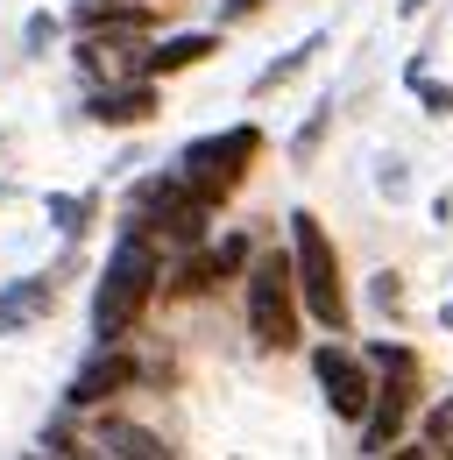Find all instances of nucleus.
I'll use <instances>...</instances> for the list:
<instances>
[{
  "label": "nucleus",
  "instance_id": "obj_1",
  "mask_svg": "<svg viewBox=\"0 0 453 460\" xmlns=\"http://www.w3.org/2000/svg\"><path fill=\"white\" fill-rule=\"evenodd\" d=\"M156 290H164V248L142 227H120V241L107 248V270L93 284V341L100 347L128 341L142 326V312H149Z\"/></svg>",
  "mask_w": 453,
  "mask_h": 460
},
{
  "label": "nucleus",
  "instance_id": "obj_2",
  "mask_svg": "<svg viewBox=\"0 0 453 460\" xmlns=\"http://www.w3.org/2000/svg\"><path fill=\"white\" fill-rule=\"evenodd\" d=\"M290 270H298V297H305V319H319L326 333H347V277H340V248L326 220L312 206L290 213Z\"/></svg>",
  "mask_w": 453,
  "mask_h": 460
},
{
  "label": "nucleus",
  "instance_id": "obj_3",
  "mask_svg": "<svg viewBox=\"0 0 453 460\" xmlns=\"http://www.w3.org/2000/svg\"><path fill=\"white\" fill-rule=\"evenodd\" d=\"M213 213L220 206H206L177 171H149V177H135V191H128V227H142L156 248H199L213 234Z\"/></svg>",
  "mask_w": 453,
  "mask_h": 460
},
{
  "label": "nucleus",
  "instance_id": "obj_4",
  "mask_svg": "<svg viewBox=\"0 0 453 460\" xmlns=\"http://www.w3.org/2000/svg\"><path fill=\"white\" fill-rule=\"evenodd\" d=\"M369 368H376V403H369V418H361V454H390L404 447V425H411V411H418V383H425V368H418V347L404 341H376L369 347Z\"/></svg>",
  "mask_w": 453,
  "mask_h": 460
},
{
  "label": "nucleus",
  "instance_id": "obj_5",
  "mask_svg": "<svg viewBox=\"0 0 453 460\" xmlns=\"http://www.w3.org/2000/svg\"><path fill=\"white\" fill-rule=\"evenodd\" d=\"M255 156H262V128H255V120H234V128H220V135H191V142L177 149L170 171L184 177L206 206H226V199L248 184Z\"/></svg>",
  "mask_w": 453,
  "mask_h": 460
},
{
  "label": "nucleus",
  "instance_id": "obj_6",
  "mask_svg": "<svg viewBox=\"0 0 453 460\" xmlns=\"http://www.w3.org/2000/svg\"><path fill=\"white\" fill-rule=\"evenodd\" d=\"M248 333L270 354H290L305 341V297H298V270H290V248H270L248 262Z\"/></svg>",
  "mask_w": 453,
  "mask_h": 460
},
{
  "label": "nucleus",
  "instance_id": "obj_7",
  "mask_svg": "<svg viewBox=\"0 0 453 460\" xmlns=\"http://www.w3.org/2000/svg\"><path fill=\"white\" fill-rule=\"evenodd\" d=\"M255 262V241L248 234H220V241H199V248H184V262H177V277H170V297H206V290H220L226 277H241Z\"/></svg>",
  "mask_w": 453,
  "mask_h": 460
},
{
  "label": "nucleus",
  "instance_id": "obj_8",
  "mask_svg": "<svg viewBox=\"0 0 453 460\" xmlns=\"http://www.w3.org/2000/svg\"><path fill=\"white\" fill-rule=\"evenodd\" d=\"M312 376H319V390H326V403H333V418H347V425H361L369 418V403H376V376H369V361L361 354H347V347H312Z\"/></svg>",
  "mask_w": 453,
  "mask_h": 460
},
{
  "label": "nucleus",
  "instance_id": "obj_9",
  "mask_svg": "<svg viewBox=\"0 0 453 460\" xmlns=\"http://www.w3.org/2000/svg\"><path fill=\"white\" fill-rule=\"evenodd\" d=\"M85 120H100V128H142V120L164 114V93H156V78H113V85H93L85 93Z\"/></svg>",
  "mask_w": 453,
  "mask_h": 460
},
{
  "label": "nucleus",
  "instance_id": "obj_10",
  "mask_svg": "<svg viewBox=\"0 0 453 460\" xmlns=\"http://www.w3.org/2000/svg\"><path fill=\"white\" fill-rule=\"evenodd\" d=\"M135 376H142V361L113 341V347H93V354L78 361V376H71L64 397H71V411H85V403H107L113 390H135Z\"/></svg>",
  "mask_w": 453,
  "mask_h": 460
},
{
  "label": "nucleus",
  "instance_id": "obj_11",
  "mask_svg": "<svg viewBox=\"0 0 453 460\" xmlns=\"http://www.w3.org/2000/svg\"><path fill=\"white\" fill-rule=\"evenodd\" d=\"M71 29L78 36H149L156 7L149 0H71Z\"/></svg>",
  "mask_w": 453,
  "mask_h": 460
},
{
  "label": "nucleus",
  "instance_id": "obj_12",
  "mask_svg": "<svg viewBox=\"0 0 453 460\" xmlns=\"http://www.w3.org/2000/svg\"><path fill=\"white\" fill-rule=\"evenodd\" d=\"M220 50V29H177L164 43H149V58H142V78H177V71H191V64H206Z\"/></svg>",
  "mask_w": 453,
  "mask_h": 460
},
{
  "label": "nucleus",
  "instance_id": "obj_13",
  "mask_svg": "<svg viewBox=\"0 0 453 460\" xmlns=\"http://www.w3.org/2000/svg\"><path fill=\"white\" fill-rule=\"evenodd\" d=\"M100 447H107L113 460H177L164 439H156L149 425H135V418H107V425H100Z\"/></svg>",
  "mask_w": 453,
  "mask_h": 460
},
{
  "label": "nucleus",
  "instance_id": "obj_14",
  "mask_svg": "<svg viewBox=\"0 0 453 460\" xmlns=\"http://www.w3.org/2000/svg\"><path fill=\"white\" fill-rule=\"evenodd\" d=\"M319 50H326V29H312V36L298 43V50H283V58H270V64H262V71H255V85H248V93L262 100V93H277V85H290V78H298L305 64L319 58Z\"/></svg>",
  "mask_w": 453,
  "mask_h": 460
},
{
  "label": "nucleus",
  "instance_id": "obj_15",
  "mask_svg": "<svg viewBox=\"0 0 453 460\" xmlns=\"http://www.w3.org/2000/svg\"><path fill=\"white\" fill-rule=\"evenodd\" d=\"M43 213H50V227L64 234V241H78V234L93 227L100 199H93V191H78V199H71V191H50V199H43Z\"/></svg>",
  "mask_w": 453,
  "mask_h": 460
},
{
  "label": "nucleus",
  "instance_id": "obj_16",
  "mask_svg": "<svg viewBox=\"0 0 453 460\" xmlns=\"http://www.w3.org/2000/svg\"><path fill=\"white\" fill-rule=\"evenodd\" d=\"M425 447H432V460H453V397L425 411Z\"/></svg>",
  "mask_w": 453,
  "mask_h": 460
},
{
  "label": "nucleus",
  "instance_id": "obj_17",
  "mask_svg": "<svg viewBox=\"0 0 453 460\" xmlns=\"http://www.w3.org/2000/svg\"><path fill=\"white\" fill-rule=\"evenodd\" d=\"M43 460H100L71 425H43Z\"/></svg>",
  "mask_w": 453,
  "mask_h": 460
},
{
  "label": "nucleus",
  "instance_id": "obj_18",
  "mask_svg": "<svg viewBox=\"0 0 453 460\" xmlns=\"http://www.w3.org/2000/svg\"><path fill=\"white\" fill-rule=\"evenodd\" d=\"M411 93H418V100H425V114H432V120H453V85H440V78H432V71H425V78H418V85H411Z\"/></svg>",
  "mask_w": 453,
  "mask_h": 460
},
{
  "label": "nucleus",
  "instance_id": "obj_19",
  "mask_svg": "<svg viewBox=\"0 0 453 460\" xmlns=\"http://www.w3.org/2000/svg\"><path fill=\"white\" fill-rule=\"evenodd\" d=\"M326 120H333V100H326L319 114H312V120H305V128H298V135H290V156H298V164H305V156L319 149V135H326Z\"/></svg>",
  "mask_w": 453,
  "mask_h": 460
},
{
  "label": "nucleus",
  "instance_id": "obj_20",
  "mask_svg": "<svg viewBox=\"0 0 453 460\" xmlns=\"http://www.w3.org/2000/svg\"><path fill=\"white\" fill-rule=\"evenodd\" d=\"M57 29H64L57 14H29V58H43V50H50V43H57Z\"/></svg>",
  "mask_w": 453,
  "mask_h": 460
},
{
  "label": "nucleus",
  "instance_id": "obj_21",
  "mask_svg": "<svg viewBox=\"0 0 453 460\" xmlns=\"http://www.w3.org/2000/svg\"><path fill=\"white\" fill-rule=\"evenodd\" d=\"M262 7H270V0H220L213 14H220V29H226V22H248V14H262Z\"/></svg>",
  "mask_w": 453,
  "mask_h": 460
},
{
  "label": "nucleus",
  "instance_id": "obj_22",
  "mask_svg": "<svg viewBox=\"0 0 453 460\" xmlns=\"http://www.w3.org/2000/svg\"><path fill=\"white\" fill-rule=\"evenodd\" d=\"M376 184H383L390 199H404V191H411V177H404V164H383V171H376Z\"/></svg>",
  "mask_w": 453,
  "mask_h": 460
},
{
  "label": "nucleus",
  "instance_id": "obj_23",
  "mask_svg": "<svg viewBox=\"0 0 453 460\" xmlns=\"http://www.w3.org/2000/svg\"><path fill=\"white\" fill-rule=\"evenodd\" d=\"M376 305H383V312H396V305H404V284H396L390 270H383V277H376Z\"/></svg>",
  "mask_w": 453,
  "mask_h": 460
},
{
  "label": "nucleus",
  "instance_id": "obj_24",
  "mask_svg": "<svg viewBox=\"0 0 453 460\" xmlns=\"http://www.w3.org/2000/svg\"><path fill=\"white\" fill-rule=\"evenodd\" d=\"M383 460H432V447H390Z\"/></svg>",
  "mask_w": 453,
  "mask_h": 460
},
{
  "label": "nucleus",
  "instance_id": "obj_25",
  "mask_svg": "<svg viewBox=\"0 0 453 460\" xmlns=\"http://www.w3.org/2000/svg\"><path fill=\"white\" fill-rule=\"evenodd\" d=\"M425 7H432V0H396V14H425Z\"/></svg>",
  "mask_w": 453,
  "mask_h": 460
},
{
  "label": "nucleus",
  "instance_id": "obj_26",
  "mask_svg": "<svg viewBox=\"0 0 453 460\" xmlns=\"http://www.w3.org/2000/svg\"><path fill=\"white\" fill-rule=\"evenodd\" d=\"M447 326H453V305H447Z\"/></svg>",
  "mask_w": 453,
  "mask_h": 460
},
{
  "label": "nucleus",
  "instance_id": "obj_27",
  "mask_svg": "<svg viewBox=\"0 0 453 460\" xmlns=\"http://www.w3.org/2000/svg\"><path fill=\"white\" fill-rule=\"evenodd\" d=\"M0 199H7V184H0Z\"/></svg>",
  "mask_w": 453,
  "mask_h": 460
},
{
  "label": "nucleus",
  "instance_id": "obj_28",
  "mask_svg": "<svg viewBox=\"0 0 453 460\" xmlns=\"http://www.w3.org/2000/svg\"><path fill=\"white\" fill-rule=\"evenodd\" d=\"M36 460H43V454H36Z\"/></svg>",
  "mask_w": 453,
  "mask_h": 460
}]
</instances>
